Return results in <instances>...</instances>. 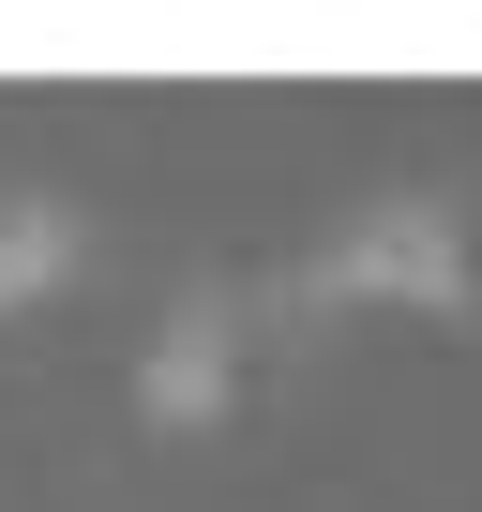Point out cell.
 <instances>
[{"mask_svg":"<svg viewBox=\"0 0 482 512\" xmlns=\"http://www.w3.org/2000/svg\"><path fill=\"white\" fill-rule=\"evenodd\" d=\"M272 302L287 317H332V302H467V226H452V196H377L332 256H302Z\"/></svg>","mask_w":482,"mask_h":512,"instance_id":"6da1fadb","label":"cell"},{"mask_svg":"<svg viewBox=\"0 0 482 512\" xmlns=\"http://www.w3.org/2000/svg\"><path fill=\"white\" fill-rule=\"evenodd\" d=\"M241 332H257L241 287H181L166 332H151V362H136V407H151V422H211L226 377H241Z\"/></svg>","mask_w":482,"mask_h":512,"instance_id":"7a4b0ae2","label":"cell"},{"mask_svg":"<svg viewBox=\"0 0 482 512\" xmlns=\"http://www.w3.org/2000/svg\"><path fill=\"white\" fill-rule=\"evenodd\" d=\"M61 272H76V211H61V196H0V317L46 302Z\"/></svg>","mask_w":482,"mask_h":512,"instance_id":"3957f363","label":"cell"}]
</instances>
